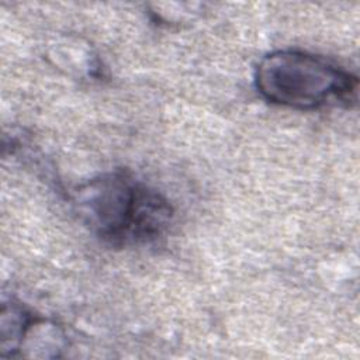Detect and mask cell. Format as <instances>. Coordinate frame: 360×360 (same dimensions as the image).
Returning a JSON list of instances; mask_svg holds the SVG:
<instances>
[{
    "label": "cell",
    "mask_w": 360,
    "mask_h": 360,
    "mask_svg": "<svg viewBox=\"0 0 360 360\" xmlns=\"http://www.w3.org/2000/svg\"><path fill=\"white\" fill-rule=\"evenodd\" d=\"M257 91L267 101L312 110L332 101L356 98L357 77L332 60L298 49H281L264 55L255 72Z\"/></svg>",
    "instance_id": "7a4b0ae2"
},
{
    "label": "cell",
    "mask_w": 360,
    "mask_h": 360,
    "mask_svg": "<svg viewBox=\"0 0 360 360\" xmlns=\"http://www.w3.org/2000/svg\"><path fill=\"white\" fill-rule=\"evenodd\" d=\"M75 202L82 219L111 246L150 242L173 218V208L160 193L121 170L82 184Z\"/></svg>",
    "instance_id": "6da1fadb"
},
{
    "label": "cell",
    "mask_w": 360,
    "mask_h": 360,
    "mask_svg": "<svg viewBox=\"0 0 360 360\" xmlns=\"http://www.w3.org/2000/svg\"><path fill=\"white\" fill-rule=\"evenodd\" d=\"M34 316L20 304H4L0 321V347L1 356H15L20 353L25 332Z\"/></svg>",
    "instance_id": "3957f363"
}]
</instances>
